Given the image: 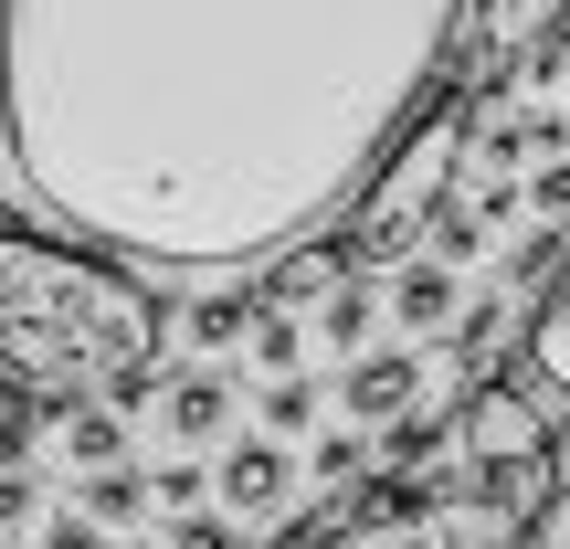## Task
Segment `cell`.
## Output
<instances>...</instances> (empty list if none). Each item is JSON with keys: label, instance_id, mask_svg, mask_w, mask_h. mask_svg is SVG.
<instances>
[{"label": "cell", "instance_id": "6da1fadb", "mask_svg": "<svg viewBox=\"0 0 570 549\" xmlns=\"http://www.w3.org/2000/svg\"><path fill=\"white\" fill-rule=\"evenodd\" d=\"M454 63L465 0H0L21 190L138 265L317 244Z\"/></svg>", "mask_w": 570, "mask_h": 549}, {"label": "cell", "instance_id": "7a4b0ae2", "mask_svg": "<svg viewBox=\"0 0 570 549\" xmlns=\"http://www.w3.org/2000/svg\"><path fill=\"white\" fill-rule=\"evenodd\" d=\"M169 306L138 285V265L96 244H53L32 223H0V381L21 402H148V370H159Z\"/></svg>", "mask_w": 570, "mask_h": 549}, {"label": "cell", "instance_id": "3957f363", "mask_svg": "<svg viewBox=\"0 0 570 549\" xmlns=\"http://www.w3.org/2000/svg\"><path fill=\"white\" fill-rule=\"evenodd\" d=\"M327 549H529V529L560 508V465H454V476H370L338 497Z\"/></svg>", "mask_w": 570, "mask_h": 549}, {"label": "cell", "instance_id": "277c9868", "mask_svg": "<svg viewBox=\"0 0 570 549\" xmlns=\"http://www.w3.org/2000/svg\"><path fill=\"white\" fill-rule=\"evenodd\" d=\"M465 127H475V85H465V63H454V75L433 85L423 106H412V127L381 148V169L360 180V202L338 212L348 265H412V244H423V233L444 223V202H454Z\"/></svg>", "mask_w": 570, "mask_h": 549}, {"label": "cell", "instance_id": "5b68a950", "mask_svg": "<svg viewBox=\"0 0 570 549\" xmlns=\"http://www.w3.org/2000/svg\"><path fill=\"white\" fill-rule=\"evenodd\" d=\"M560 21L570 0H465V85L508 106L518 85H560Z\"/></svg>", "mask_w": 570, "mask_h": 549}, {"label": "cell", "instance_id": "8992f818", "mask_svg": "<svg viewBox=\"0 0 570 549\" xmlns=\"http://www.w3.org/2000/svg\"><path fill=\"white\" fill-rule=\"evenodd\" d=\"M454 454H465V465H560V433H550V412H539V391L518 381V370H497V381H475L465 402H454Z\"/></svg>", "mask_w": 570, "mask_h": 549}, {"label": "cell", "instance_id": "52a82bcc", "mask_svg": "<svg viewBox=\"0 0 570 549\" xmlns=\"http://www.w3.org/2000/svg\"><path fill=\"white\" fill-rule=\"evenodd\" d=\"M518 381L550 391V402H570V254H560V275L539 285L529 327H518Z\"/></svg>", "mask_w": 570, "mask_h": 549}, {"label": "cell", "instance_id": "ba28073f", "mask_svg": "<svg viewBox=\"0 0 570 549\" xmlns=\"http://www.w3.org/2000/svg\"><path fill=\"white\" fill-rule=\"evenodd\" d=\"M348 275H360V265H348V244H338V233H317V244H296V254H275V265H265L254 306H265V317H285L296 296H338Z\"/></svg>", "mask_w": 570, "mask_h": 549}, {"label": "cell", "instance_id": "9c48e42d", "mask_svg": "<svg viewBox=\"0 0 570 549\" xmlns=\"http://www.w3.org/2000/svg\"><path fill=\"white\" fill-rule=\"evenodd\" d=\"M412 391H423V360H412V349H370L338 381V402L360 412V423H412Z\"/></svg>", "mask_w": 570, "mask_h": 549}, {"label": "cell", "instance_id": "30bf717a", "mask_svg": "<svg viewBox=\"0 0 570 549\" xmlns=\"http://www.w3.org/2000/svg\"><path fill=\"white\" fill-rule=\"evenodd\" d=\"M212 487H223V508H233V518H275V508H285V487H296V454H285V444H233Z\"/></svg>", "mask_w": 570, "mask_h": 549}, {"label": "cell", "instance_id": "8fae6325", "mask_svg": "<svg viewBox=\"0 0 570 549\" xmlns=\"http://www.w3.org/2000/svg\"><path fill=\"white\" fill-rule=\"evenodd\" d=\"M391 306H402V327H444V317H454V275H444V265H402Z\"/></svg>", "mask_w": 570, "mask_h": 549}, {"label": "cell", "instance_id": "7c38bea8", "mask_svg": "<svg viewBox=\"0 0 570 549\" xmlns=\"http://www.w3.org/2000/svg\"><path fill=\"white\" fill-rule=\"evenodd\" d=\"M223 412H233V391H223V381H180V391H169V433H180V444L223 433Z\"/></svg>", "mask_w": 570, "mask_h": 549}, {"label": "cell", "instance_id": "4fadbf2b", "mask_svg": "<svg viewBox=\"0 0 570 549\" xmlns=\"http://www.w3.org/2000/svg\"><path fill=\"white\" fill-rule=\"evenodd\" d=\"M148 508V476H85V518H96V529H127V518H138Z\"/></svg>", "mask_w": 570, "mask_h": 549}, {"label": "cell", "instance_id": "5bb4252c", "mask_svg": "<svg viewBox=\"0 0 570 549\" xmlns=\"http://www.w3.org/2000/svg\"><path fill=\"white\" fill-rule=\"evenodd\" d=\"M254 317H265L254 296H202V306H190V339H202V349H233V339H254Z\"/></svg>", "mask_w": 570, "mask_h": 549}, {"label": "cell", "instance_id": "9a60e30c", "mask_svg": "<svg viewBox=\"0 0 570 549\" xmlns=\"http://www.w3.org/2000/svg\"><path fill=\"white\" fill-rule=\"evenodd\" d=\"M63 444H75V465H85V476H117V412H106V402H85Z\"/></svg>", "mask_w": 570, "mask_h": 549}, {"label": "cell", "instance_id": "2e32d148", "mask_svg": "<svg viewBox=\"0 0 570 549\" xmlns=\"http://www.w3.org/2000/svg\"><path fill=\"white\" fill-rule=\"evenodd\" d=\"M497 339H508V306H497V296H487V306H475V317H465V327H454V360H465V370H475V360H487V349H497Z\"/></svg>", "mask_w": 570, "mask_h": 549}, {"label": "cell", "instance_id": "e0dca14e", "mask_svg": "<svg viewBox=\"0 0 570 549\" xmlns=\"http://www.w3.org/2000/svg\"><path fill=\"white\" fill-rule=\"evenodd\" d=\"M306 412H317V391H306V381H265V423L275 433H306Z\"/></svg>", "mask_w": 570, "mask_h": 549}, {"label": "cell", "instance_id": "ac0fdd59", "mask_svg": "<svg viewBox=\"0 0 570 549\" xmlns=\"http://www.w3.org/2000/svg\"><path fill=\"white\" fill-rule=\"evenodd\" d=\"M529 212H539L550 233H570V159H560V169H539V180H529Z\"/></svg>", "mask_w": 570, "mask_h": 549}, {"label": "cell", "instance_id": "d6986e66", "mask_svg": "<svg viewBox=\"0 0 570 549\" xmlns=\"http://www.w3.org/2000/svg\"><path fill=\"white\" fill-rule=\"evenodd\" d=\"M254 360L296 381V317H254Z\"/></svg>", "mask_w": 570, "mask_h": 549}, {"label": "cell", "instance_id": "ffe728a7", "mask_svg": "<svg viewBox=\"0 0 570 549\" xmlns=\"http://www.w3.org/2000/svg\"><path fill=\"white\" fill-rule=\"evenodd\" d=\"M21 444H32V402H21V391L11 381H0V465H11V454Z\"/></svg>", "mask_w": 570, "mask_h": 549}, {"label": "cell", "instance_id": "44dd1931", "mask_svg": "<svg viewBox=\"0 0 570 549\" xmlns=\"http://www.w3.org/2000/svg\"><path fill=\"white\" fill-rule=\"evenodd\" d=\"M360 327H370V296H360V285H338V296H327V339H360Z\"/></svg>", "mask_w": 570, "mask_h": 549}, {"label": "cell", "instance_id": "7402d4cb", "mask_svg": "<svg viewBox=\"0 0 570 549\" xmlns=\"http://www.w3.org/2000/svg\"><path fill=\"white\" fill-rule=\"evenodd\" d=\"M317 476H327V487H348V476H360V433H327V444H317Z\"/></svg>", "mask_w": 570, "mask_h": 549}, {"label": "cell", "instance_id": "603a6c76", "mask_svg": "<svg viewBox=\"0 0 570 549\" xmlns=\"http://www.w3.org/2000/svg\"><path fill=\"white\" fill-rule=\"evenodd\" d=\"M148 497H159V508H190V497H202V465H159V476H148Z\"/></svg>", "mask_w": 570, "mask_h": 549}, {"label": "cell", "instance_id": "cb8c5ba5", "mask_svg": "<svg viewBox=\"0 0 570 549\" xmlns=\"http://www.w3.org/2000/svg\"><path fill=\"white\" fill-rule=\"evenodd\" d=\"M169 549H244V539H233V518H180V539H169Z\"/></svg>", "mask_w": 570, "mask_h": 549}, {"label": "cell", "instance_id": "d4e9b609", "mask_svg": "<svg viewBox=\"0 0 570 549\" xmlns=\"http://www.w3.org/2000/svg\"><path fill=\"white\" fill-rule=\"evenodd\" d=\"M42 549H106V529L75 508V518H53V529H42Z\"/></svg>", "mask_w": 570, "mask_h": 549}, {"label": "cell", "instance_id": "484cf974", "mask_svg": "<svg viewBox=\"0 0 570 549\" xmlns=\"http://www.w3.org/2000/svg\"><path fill=\"white\" fill-rule=\"evenodd\" d=\"M0 529H32V476H0Z\"/></svg>", "mask_w": 570, "mask_h": 549}, {"label": "cell", "instance_id": "4316f807", "mask_svg": "<svg viewBox=\"0 0 570 549\" xmlns=\"http://www.w3.org/2000/svg\"><path fill=\"white\" fill-rule=\"evenodd\" d=\"M560 529H570V487H560Z\"/></svg>", "mask_w": 570, "mask_h": 549}]
</instances>
